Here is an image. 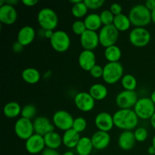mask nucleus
Segmentation results:
<instances>
[{
  "label": "nucleus",
  "instance_id": "nucleus-39",
  "mask_svg": "<svg viewBox=\"0 0 155 155\" xmlns=\"http://www.w3.org/2000/svg\"><path fill=\"white\" fill-rule=\"evenodd\" d=\"M90 73V75L92 76L94 78H100V77H102L103 76V68L99 64H96L93 67V68L91 69V71H89Z\"/></svg>",
  "mask_w": 155,
  "mask_h": 155
},
{
  "label": "nucleus",
  "instance_id": "nucleus-27",
  "mask_svg": "<svg viewBox=\"0 0 155 155\" xmlns=\"http://www.w3.org/2000/svg\"><path fill=\"white\" fill-rule=\"evenodd\" d=\"M21 77L26 83L29 84H36L40 80L41 74L36 68H27L22 71Z\"/></svg>",
  "mask_w": 155,
  "mask_h": 155
},
{
  "label": "nucleus",
  "instance_id": "nucleus-8",
  "mask_svg": "<svg viewBox=\"0 0 155 155\" xmlns=\"http://www.w3.org/2000/svg\"><path fill=\"white\" fill-rule=\"evenodd\" d=\"M50 43L54 51L58 52H64L71 46V38L68 33L64 30H56L50 39Z\"/></svg>",
  "mask_w": 155,
  "mask_h": 155
},
{
  "label": "nucleus",
  "instance_id": "nucleus-32",
  "mask_svg": "<svg viewBox=\"0 0 155 155\" xmlns=\"http://www.w3.org/2000/svg\"><path fill=\"white\" fill-rule=\"evenodd\" d=\"M88 10L89 8L85 4L84 1H81L77 4L73 5L72 8H71V13L75 18H84L87 15Z\"/></svg>",
  "mask_w": 155,
  "mask_h": 155
},
{
  "label": "nucleus",
  "instance_id": "nucleus-48",
  "mask_svg": "<svg viewBox=\"0 0 155 155\" xmlns=\"http://www.w3.org/2000/svg\"><path fill=\"white\" fill-rule=\"evenodd\" d=\"M150 122H151V127H152L153 128H154L155 130V114L154 115H153L152 117L151 118V120H150Z\"/></svg>",
  "mask_w": 155,
  "mask_h": 155
},
{
  "label": "nucleus",
  "instance_id": "nucleus-29",
  "mask_svg": "<svg viewBox=\"0 0 155 155\" xmlns=\"http://www.w3.org/2000/svg\"><path fill=\"white\" fill-rule=\"evenodd\" d=\"M132 23L130 18L124 14H120L114 17L113 25L117 29L119 32H125L130 28Z\"/></svg>",
  "mask_w": 155,
  "mask_h": 155
},
{
  "label": "nucleus",
  "instance_id": "nucleus-50",
  "mask_svg": "<svg viewBox=\"0 0 155 155\" xmlns=\"http://www.w3.org/2000/svg\"><path fill=\"white\" fill-rule=\"evenodd\" d=\"M150 98H151V99L152 100V101L154 103V104H155V90L153 91Z\"/></svg>",
  "mask_w": 155,
  "mask_h": 155
},
{
  "label": "nucleus",
  "instance_id": "nucleus-17",
  "mask_svg": "<svg viewBox=\"0 0 155 155\" xmlns=\"http://www.w3.org/2000/svg\"><path fill=\"white\" fill-rule=\"evenodd\" d=\"M18 18V12L15 6L5 4L0 7V21L6 25H12Z\"/></svg>",
  "mask_w": 155,
  "mask_h": 155
},
{
  "label": "nucleus",
  "instance_id": "nucleus-52",
  "mask_svg": "<svg viewBox=\"0 0 155 155\" xmlns=\"http://www.w3.org/2000/svg\"><path fill=\"white\" fill-rule=\"evenodd\" d=\"M81 1H83V0H71L70 2H71L73 5H75V4H77V3L80 2Z\"/></svg>",
  "mask_w": 155,
  "mask_h": 155
},
{
  "label": "nucleus",
  "instance_id": "nucleus-47",
  "mask_svg": "<svg viewBox=\"0 0 155 155\" xmlns=\"http://www.w3.org/2000/svg\"><path fill=\"white\" fill-rule=\"evenodd\" d=\"M148 152L150 155H154L155 154V148L154 146H150L148 149Z\"/></svg>",
  "mask_w": 155,
  "mask_h": 155
},
{
  "label": "nucleus",
  "instance_id": "nucleus-16",
  "mask_svg": "<svg viewBox=\"0 0 155 155\" xmlns=\"http://www.w3.org/2000/svg\"><path fill=\"white\" fill-rule=\"evenodd\" d=\"M95 124L99 131L109 133L114 127L113 115L107 112H100L95 117Z\"/></svg>",
  "mask_w": 155,
  "mask_h": 155
},
{
  "label": "nucleus",
  "instance_id": "nucleus-35",
  "mask_svg": "<svg viewBox=\"0 0 155 155\" xmlns=\"http://www.w3.org/2000/svg\"><path fill=\"white\" fill-rule=\"evenodd\" d=\"M86 127H87V122L86 119L82 117H79L74 119L72 129L78 133H80L86 130Z\"/></svg>",
  "mask_w": 155,
  "mask_h": 155
},
{
  "label": "nucleus",
  "instance_id": "nucleus-18",
  "mask_svg": "<svg viewBox=\"0 0 155 155\" xmlns=\"http://www.w3.org/2000/svg\"><path fill=\"white\" fill-rule=\"evenodd\" d=\"M78 63L82 69L89 72L91 69L96 65V57L94 51L83 49L79 55Z\"/></svg>",
  "mask_w": 155,
  "mask_h": 155
},
{
  "label": "nucleus",
  "instance_id": "nucleus-36",
  "mask_svg": "<svg viewBox=\"0 0 155 155\" xmlns=\"http://www.w3.org/2000/svg\"><path fill=\"white\" fill-rule=\"evenodd\" d=\"M134 136L136 142H143L146 140L148 136V130L145 127H138L134 131Z\"/></svg>",
  "mask_w": 155,
  "mask_h": 155
},
{
  "label": "nucleus",
  "instance_id": "nucleus-20",
  "mask_svg": "<svg viewBox=\"0 0 155 155\" xmlns=\"http://www.w3.org/2000/svg\"><path fill=\"white\" fill-rule=\"evenodd\" d=\"M35 37H36V31L33 27L30 26H24L18 31L17 41L24 46H27L33 42Z\"/></svg>",
  "mask_w": 155,
  "mask_h": 155
},
{
  "label": "nucleus",
  "instance_id": "nucleus-28",
  "mask_svg": "<svg viewBox=\"0 0 155 155\" xmlns=\"http://www.w3.org/2000/svg\"><path fill=\"white\" fill-rule=\"evenodd\" d=\"M21 105L16 101H10L5 104L3 114L8 118H15L21 114Z\"/></svg>",
  "mask_w": 155,
  "mask_h": 155
},
{
  "label": "nucleus",
  "instance_id": "nucleus-12",
  "mask_svg": "<svg viewBox=\"0 0 155 155\" xmlns=\"http://www.w3.org/2000/svg\"><path fill=\"white\" fill-rule=\"evenodd\" d=\"M74 103L77 109L83 112H89L94 108L95 100L89 92H80L74 97Z\"/></svg>",
  "mask_w": 155,
  "mask_h": 155
},
{
  "label": "nucleus",
  "instance_id": "nucleus-42",
  "mask_svg": "<svg viewBox=\"0 0 155 155\" xmlns=\"http://www.w3.org/2000/svg\"><path fill=\"white\" fill-rule=\"evenodd\" d=\"M24 45H21L20 42H18V41H17V42H15V43L12 45V49H13V51H15V52L19 53L24 49Z\"/></svg>",
  "mask_w": 155,
  "mask_h": 155
},
{
  "label": "nucleus",
  "instance_id": "nucleus-2",
  "mask_svg": "<svg viewBox=\"0 0 155 155\" xmlns=\"http://www.w3.org/2000/svg\"><path fill=\"white\" fill-rule=\"evenodd\" d=\"M128 16L132 24L136 27H145L151 22V12L147 8L145 4L133 6Z\"/></svg>",
  "mask_w": 155,
  "mask_h": 155
},
{
  "label": "nucleus",
  "instance_id": "nucleus-5",
  "mask_svg": "<svg viewBox=\"0 0 155 155\" xmlns=\"http://www.w3.org/2000/svg\"><path fill=\"white\" fill-rule=\"evenodd\" d=\"M135 113L139 119L151 120L155 114V104L151 98H139L133 107Z\"/></svg>",
  "mask_w": 155,
  "mask_h": 155
},
{
  "label": "nucleus",
  "instance_id": "nucleus-40",
  "mask_svg": "<svg viewBox=\"0 0 155 155\" xmlns=\"http://www.w3.org/2000/svg\"><path fill=\"white\" fill-rule=\"evenodd\" d=\"M109 10L112 12V14L114 16H117V15H119L120 14H122L123 8L121 6V5L119 4V3H113L110 6V9Z\"/></svg>",
  "mask_w": 155,
  "mask_h": 155
},
{
  "label": "nucleus",
  "instance_id": "nucleus-23",
  "mask_svg": "<svg viewBox=\"0 0 155 155\" xmlns=\"http://www.w3.org/2000/svg\"><path fill=\"white\" fill-rule=\"evenodd\" d=\"M45 146L48 148L57 150L63 144L62 136L57 132H51L43 136Z\"/></svg>",
  "mask_w": 155,
  "mask_h": 155
},
{
  "label": "nucleus",
  "instance_id": "nucleus-44",
  "mask_svg": "<svg viewBox=\"0 0 155 155\" xmlns=\"http://www.w3.org/2000/svg\"><path fill=\"white\" fill-rule=\"evenodd\" d=\"M22 3L24 5L32 7V6H34L35 5L37 4L38 1L37 0H22Z\"/></svg>",
  "mask_w": 155,
  "mask_h": 155
},
{
  "label": "nucleus",
  "instance_id": "nucleus-31",
  "mask_svg": "<svg viewBox=\"0 0 155 155\" xmlns=\"http://www.w3.org/2000/svg\"><path fill=\"white\" fill-rule=\"evenodd\" d=\"M121 84L124 90L135 91L137 87V80L133 75L127 74L124 75L123 78L121 79Z\"/></svg>",
  "mask_w": 155,
  "mask_h": 155
},
{
  "label": "nucleus",
  "instance_id": "nucleus-53",
  "mask_svg": "<svg viewBox=\"0 0 155 155\" xmlns=\"http://www.w3.org/2000/svg\"><path fill=\"white\" fill-rule=\"evenodd\" d=\"M152 146H154L155 148V135H154V137H153V139H152Z\"/></svg>",
  "mask_w": 155,
  "mask_h": 155
},
{
  "label": "nucleus",
  "instance_id": "nucleus-11",
  "mask_svg": "<svg viewBox=\"0 0 155 155\" xmlns=\"http://www.w3.org/2000/svg\"><path fill=\"white\" fill-rule=\"evenodd\" d=\"M138 100V95L135 91L124 90L118 93L115 101L120 109H132Z\"/></svg>",
  "mask_w": 155,
  "mask_h": 155
},
{
  "label": "nucleus",
  "instance_id": "nucleus-25",
  "mask_svg": "<svg viewBox=\"0 0 155 155\" xmlns=\"http://www.w3.org/2000/svg\"><path fill=\"white\" fill-rule=\"evenodd\" d=\"M86 30L97 32V30L103 27L100 15L97 13H91L88 15L84 19Z\"/></svg>",
  "mask_w": 155,
  "mask_h": 155
},
{
  "label": "nucleus",
  "instance_id": "nucleus-26",
  "mask_svg": "<svg viewBox=\"0 0 155 155\" xmlns=\"http://www.w3.org/2000/svg\"><path fill=\"white\" fill-rule=\"evenodd\" d=\"M89 92L95 101H101L107 96L108 90L104 85L101 83H95L89 88Z\"/></svg>",
  "mask_w": 155,
  "mask_h": 155
},
{
  "label": "nucleus",
  "instance_id": "nucleus-34",
  "mask_svg": "<svg viewBox=\"0 0 155 155\" xmlns=\"http://www.w3.org/2000/svg\"><path fill=\"white\" fill-rule=\"evenodd\" d=\"M114 15L112 14L110 10H104L100 14V18H101V23L103 26L112 25L114 20Z\"/></svg>",
  "mask_w": 155,
  "mask_h": 155
},
{
  "label": "nucleus",
  "instance_id": "nucleus-51",
  "mask_svg": "<svg viewBox=\"0 0 155 155\" xmlns=\"http://www.w3.org/2000/svg\"><path fill=\"white\" fill-rule=\"evenodd\" d=\"M61 155H75V154H74L73 151H65L64 154H62Z\"/></svg>",
  "mask_w": 155,
  "mask_h": 155
},
{
  "label": "nucleus",
  "instance_id": "nucleus-46",
  "mask_svg": "<svg viewBox=\"0 0 155 155\" xmlns=\"http://www.w3.org/2000/svg\"><path fill=\"white\" fill-rule=\"evenodd\" d=\"M6 3L10 5L15 6L18 3V0H8V1H6Z\"/></svg>",
  "mask_w": 155,
  "mask_h": 155
},
{
  "label": "nucleus",
  "instance_id": "nucleus-7",
  "mask_svg": "<svg viewBox=\"0 0 155 155\" xmlns=\"http://www.w3.org/2000/svg\"><path fill=\"white\" fill-rule=\"evenodd\" d=\"M151 39V33L145 27H135L129 34L130 43L136 47L146 46Z\"/></svg>",
  "mask_w": 155,
  "mask_h": 155
},
{
  "label": "nucleus",
  "instance_id": "nucleus-1",
  "mask_svg": "<svg viewBox=\"0 0 155 155\" xmlns=\"http://www.w3.org/2000/svg\"><path fill=\"white\" fill-rule=\"evenodd\" d=\"M113 118L115 127L124 131H132L139 120L133 109H119L114 114Z\"/></svg>",
  "mask_w": 155,
  "mask_h": 155
},
{
  "label": "nucleus",
  "instance_id": "nucleus-14",
  "mask_svg": "<svg viewBox=\"0 0 155 155\" xmlns=\"http://www.w3.org/2000/svg\"><path fill=\"white\" fill-rule=\"evenodd\" d=\"M34 132L40 136H45L51 132L54 131V125L46 117H36L33 120Z\"/></svg>",
  "mask_w": 155,
  "mask_h": 155
},
{
  "label": "nucleus",
  "instance_id": "nucleus-22",
  "mask_svg": "<svg viewBox=\"0 0 155 155\" xmlns=\"http://www.w3.org/2000/svg\"><path fill=\"white\" fill-rule=\"evenodd\" d=\"M80 133L76 132L75 130L71 129L67 130L62 136L63 145L68 148H75L80 139Z\"/></svg>",
  "mask_w": 155,
  "mask_h": 155
},
{
  "label": "nucleus",
  "instance_id": "nucleus-45",
  "mask_svg": "<svg viewBox=\"0 0 155 155\" xmlns=\"http://www.w3.org/2000/svg\"><path fill=\"white\" fill-rule=\"evenodd\" d=\"M54 30H45V34H44V37L50 40L51 38L52 37L53 35H54Z\"/></svg>",
  "mask_w": 155,
  "mask_h": 155
},
{
  "label": "nucleus",
  "instance_id": "nucleus-3",
  "mask_svg": "<svg viewBox=\"0 0 155 155\" xmlns=\"http://www.w3.org/2000/svg\"><path fill=\"white\" fill-rule=\"evenodd\" d=\"M124 77V68L120 62H107L103 67L102 78L107 84H114Z\"/></svg>",
  "mask_w": 155,
  "mask_h": 155
},
{
  "label": "nucleus",
  "instance_id": "nucleus-21",
  "mask_svg": "<svg viewBox=\"0 0 155 155\" xmlns=\"http://www.w3.org/2000/svg\"><path fill=\"white\" fill-rule=\"evenodd\" d=\"M134 132L123 131L118 138V145L124 151H129L136 145Z\"/></svg>",
  "mask_w": 155,
  "mask_h": 155
},
{
  "label": "nucleus",
  "instance_id": "nucleus-13",
  "mask_svg": "<svg viewBox=\"0 0 155 155\" xmlns=\"http://www.w3.org/2000/svg\"><path fill=\"white\" fill-rule=\"evenodd\" d=\"M45 144L44 137L39 134L34 133L25 142V148L28 153L36 154L42 153L45 150Z\"/></svg>",
  "mask_w": 155,
  "mask_h": 155
},
{
  "label": "nucleus",
  "instance_id": "nucleus-49",
  "mask_svg": "<svg viewBox=\"0 0 155 155\" xmlns=\"http://www.w3.org/2000/svg\"><path fill=\"white\" fill-rule=\"evenodd\" d=\"M151 21L155 24V9L151 12Z\"/></svg>",
  "mask_w": 155,
  "mask_h": 155
},
{
  "label": "nucleus",
  "instance_id": "nucleus-15",
  "mask_svg": "<svg viewBox=\"0 0 155 155\" xmlns=\"http://www.w3.org/2000/svg\"><path fill=\"white\" fill-rule=\"evenodd\" d=\"M80 43L84 50L93 51L100 44L98 33L95 31L86 30L80 36Z\"/></svg>",
  "mask_w": 155,
  "mask_h": 155
},
{
  "label": "nucleus",
  "instance_id": "nucleus-37",
  "mask_svg": "<svg viewBox=\"0 0 155 155\" xmlns=\"http://www.w3.org/2000/svg\"><path fill=\"white\" fill-rule=\"evenodd\" d=\"M72 30L76 35H78L80 36H81L86 30L84 21H81V20H77V21H74L72 24Z\"/></svg>",
  "mask_w": 155,
  "mask_h": 155
},
{
  "label": "nucleus",
  "instance_id": "nucleus-6",
  "mask_svg": "<svg viewBox=\"0 0 155 155\" xmlns=\"http://www.w3.org/2000/svg\"><path fill=\"white\" fill-rule=\"evenodd\" d=\"M99 42L104 48L116 45L119 37V31L112 24L108 26H103L98 33Z\"/></svg>",
  "mask_w": 155,
  "mask_h": 155
},
{
  "label": "nucleus",
  "instance_id": "nucleus-9",
  "mask_svg": "<svg viewBox=\"0 0 155 155\" xmlns=\"http://www.w3.org/2000/svg\"><path fill=\"white\" fill-rule=\"evenodd\" d=\"M15 133L19 139L26 141L35 133L33 123L26 118H19L15 122Z\"/></svg>",
  "mask_w": 155,
  "mask_h": 155
},
{
  "label": "nucleus",
  "instance_id": "nucleus-30",
  "mask_svg": "<svg viewBox=\"0 0 155 155\" xmlns=\"http://www.w3.org/2000/svg\"><path fill=\"white\" fill-rule=\"evenodd\" d=\"M104 54L106 60L108 62H119L122 56V51L119 46L114 45L105 48Z\"/></svg>",
  "mask_w": 155,
  "mask_h": 155
},
{
  "label": "nucleus",
  "instance_id": "nucleus-19",
  "mask_svg": "<svg viewBox=\"0 0 155 155\" xmlns=\"http://www.w3.org/2000/svg\"><path fill=\"white\" fill-rule=\"evenodd\" d=\"M91 139H92L94 149L104 150L110 145V136L107 132L98 130L92 135Z\"/></svg>",
  "mask_w": 155,
  "mask_h": 155
},
{
  "label": "nucleus",
  "instance_id": "nucleus-38",
  "mask_svg": "<svg viewBox=\"0 0 155 155\" xmlns=\"http://www.w3.org/2000/svg\"><path fill=\"white\" fill-rule=\"evenodd\" d=\"M87 8L91 10H95L102 7L104 4V0H84Z\"/></svg>",
  "mask_w": 155,
  "mask_h": 155
},
{
  "label": "nucleus",
  "instance_id": "nucleus-41",
  "mask_svg": "<svg viewBox=\"0 0 155 155\" xmlns=\"http://www.w3.org/2000/svg\"><path fill=\"white\" fill-rule=\"evenodd\" d=\"M40 155H61L60 153L54 149H51V148H45L43 151L41 153Z\"/></svg>",
  "mask_w": 155,
  "mask_h": 155
},
{
  "label": "nucleus",
  "instance_id": "nucleus-4",
  "mask_svg": "<svg viewBox=\"0 0 155 155\" xmlns=\"http://www.w3.org/2000/svg\"><path fill=\"white\" fill-rule=\"evenodd\" d=\"M37 21L43 30H54L58 24V17L53 9L44 8L38 12Z\"/></svg>",
  "mask_w": 155,
  "mask_h": 155
},
{
  "label": "nucleus",
  "instance_id": "nucleus-33",
  "mask_svg": "<svg viewBox=\"0 0 155 155\" xmlns=\"http://www.w3.org/2000/svg\"><path fill=\"white\" fill-rule=\"evenodd\" d=\"M36 113H37V110H36V107H35L33 104H27L24 107H22V110H21V117L26 118V119H28L31 120V119H33L35 116H36Z\"/></svg>",
  "mask_w": 155,
  "mask_h": 155
},
{
  "label": "nucleus",
  "instance_id": "nucleus-43",
  "mask_svg": "<svg viewBox=\"0 0 155 155\" xmlns=\"http://www.w3.org/2000/svg\"><path fill=\"white\" fill-rule=\"evenodd\" d=\"M145 5L146 6L147 8L152 12L155 9V0H147L145 2Z\"/></svg>",
  "mask_w": 155,
  "mask_h": 155
},
{
  "label": "nucleus",
  "instance_id": "nucleus-24",
  "mask_svg": "<svg viewBox=\"0 0 155 155\" xmlns=\"http://www.w3.org/2000/svg\"><path fill=\"white\" fill-rule=\"evenodd\" d=\"M75 149L79 155H90L94 149L91 138L87 136L80 138Z\"/></svg>",
  "mask_w": 155,
  "mask_h": 155
},
{
  "label": "nucleus",
  "instance_id": "nucleus-10",
  "mask_svg": "<svg viewBox=\"0 0 155 155\" xmlns=\"http://www.w3.org/2000/svg\"><path fill=\"white\" fill-rule=\"evenodd\" d=\"M74 118L72 115L64 110L56 111L52 117V123L54 127L63 131L72 129Z\"/></svg>",
  "mask_w": 155,
  "mask_h": 155
}]
</instances>
